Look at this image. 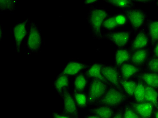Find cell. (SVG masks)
<instances>
[{
  "mask_svg": "<svg viewBox=\"0 0 158 118\" xmlns=\"http://www.w3.org/2000/svg\"><path fill=\"white\" fill-rule=\"evenodd\" d=\"M109 16L108 11L105 9L93 6L89 7L87 14V21L94 38L102 39V25L103 22Z\"/></svg>",
  "mask_w": 158,
  "mask_h": 118,
  "instance_id": "obj_1",
  "label": "cell"
},
{
  "mask_svg": "<svg viewBox=\"0 0 158 118\" xmlns=\"http://www.w3.org/2000/svg\"><path fill=\"white\" fill-rule=\"evenodd\" d=\"M43 40L41 30L35 22L30 20L24 44L29 54L37 53L41 49Z\"/></svg>",
  "mask_w": 158,
  "mask_h": 118,
  "instance_id": "obj_2",
  "label": "cell"
},
{
  "mask_svg": "<svg viewBox=\"0 0 158 118\" xmlns=\"http://www.w3.org/2000/svg\"><path fill=\"white\" fill-rule=\"evenodd\" d=\"M123 13L127 17V21L134 32H137L142 29L147 22V14L141 9L135 7L123 10Z\"/></svg>",
  "mask_w": 158,
  "mask_h": 118,
  "instance_id": "obj_3",
  "label": "cell"
},
{
  "mask_svg": "<svg viewBox=\"0 0 158 118\" xmlns=\"http://www.w3.org/2000/svg\"><path fill=\"white\" fill-rule=\"evenodd\" d=\"M29 21V18H27L17 22L11 29L15 43V51L18 53H20L21 47L23 43H24Z\"/></svg>",
  "mask_w": 158,
  "mask_h": 118,
  "instance_id": "obj_4",
  "label": "cell"
},
{
  "mask_svg": "<svg viewBox=\"0 0 158 118\" xmlns=\"http://www.w3.org/2000/svg\"><path fill=\"white\" fill-rule=\"evenodd\" d=\"M127 99L124 93L115 88L111 87L107 89L103 97L96 104L109 107H117L124 103Z\"/></svg>",
  "mask_w": 158,
  "mask_h": 118,
  "instance_id": "obj_5",
  "label": "cell"
},
{
  "mask_svg": "<svg viewBox=\"0 0 158 118\" xmlns=\"http://www.w3.org/2000/svg\"><path fill=\"white\" fill-rule=\"evenodd\" d=\"M107 84L96 79H92L88 86V104H96L107 90Z\"/></svg>",
  "mask_w": 158,
  "mask_h": 118,
  "instance_id": "obj_6",
  "label": "cell"
},
{
  "mask_svg": "<svg viewBox=\"0 0 158 118\" xmlns=\"http://www.w3.org/2000/svg\"><path fill=\"white\" fill-rule=\"evenodd\" d=\"M130 31H114L103 33L102 39H106L117 48H126L130 42Z\"/></svg>",
  "mask_w": 158,
  "mask_h": 118,
  "instance_id": "obj_7",
  "label": "cell"
},
{
  "mask_svg": "<svg viewBox=\"0 0 158 118\" xmlns=\"http://www.w3.org/2000/svg\"><path fill=\"white\" fill-rule=\"evenodd\" d=\"M101 73L110 86H113L124 93L120 84L121 76L119 70L116 67L112 65L103 64Z\"/></svg>",
  "mask_w": 158,
  "mask_h": 118,
  "instance_id": "obj_8",
  "label": "cell"
},
{
  "mask_svg": "<svg viewBox=\"0 0 158 118\" xmlns=\"http://www.w3.org/2000/svg\"><path fill=\"white\" fill-rule=\"evenodd\" d=\"M127 22V17L123 13L110 15L103 22L102 29L107 32H112L120 27L125 26Z\"/></svg>",
  "mask_w": 158,
  "mask_h": 118,
  "instance_id": "obj_9",
  "label": "cell"
},
{
  "mask_svg": "<svg viewBox=\"0 0 158 118\" xmlns=\"http://www.w3.org/2000/svg\"><path fill=\"white\" fill-rule=\"evenodd\" d=\"M150 41L148 32L143 28L136 32L133 38L130 42L128 48L131 52L147 48L150 44Z\"/></svg>",
  "mask_w": 158,
  "mask_h": 118,
  "instance_id": "obj_10",
  "label": "cell"
},
{
  "mask_svg": "<svg viewBox=\"0 0 158 118\" xmlns=\"http://www.w3.org/2000/svg\"><path fill=\"white\" fill-rule=\"evenodd\" d=\"M90 65L86 63L70 61L66 63L59 73L66 75L70 77H75L85 72Z\"/></svg>",
  "mask_w": 158,
  "mask_h": 118,
  "instance_id": "obj_11",
  "label": "cell"
},
{
  "mask_svg": "<svg viewBox=\"0 0 158 118\" xmlns=\"http://www.w3.org/2000/svg\"><path fill=\"white\" fill-rule=\"evenodd\" d=\"M63 112L67 114L78 116V107L74 99L73 94L70 92V89L67 90L63 94Z\"/></svg>",
  "mask_w": 158,
  "mask_h": 118,
  "instance_id": "obj_12",
  "label": "cell"
},
{
  "mask_svg": "<svg viewBox=\"0 0 158 118\" xmlns=\"http://www.w3.org/2000/svg\"><path fill=\"white\" fill-rule=\"evenodd\" d=\"M71 78V77L66 75L59 73L53 81V88L61 97L67 90L70 89Z\"/></svg>",
  "mask_w": 158,
  "mask_h": 118,
  "instance_id": "obj_13",
  "label": "cell"
},
{
  "mask_svg": "<svg viewBox=\"0 0 158 118\" xmlns=\"http://www.w3.org/2000/svg\"><path fill=\"white\" fill-rule=\"evenodd\" d=\"M131 53L128 48L116 47L114 53V63L115 66L118 70L122 65L129 62Z\"/></svg>",
  "mask_w": 158,
  "mask_h": 118,
  "instance_id": "obj_14",
  "label": "cell"
},
{
  "mask_svg": "<svg viewBox=\"0 0 158 118\" xmlns=\"http://www.w3.org/2000/svg\"><path fill=\"white\" fill-rule=\"evenodd\" d=\"M118 70L121 78L129 80L141 71V67L131 63H126L122 65Z\"/></svg>",
  "mask_w": 158,
  "mask_h": 118,
  "instance_id": "obj_15",
  "label": "cell"
},
{
  "mask_svg": "<svg viewBox=\"0 0 158 118\" xmlns=\"http://www.w3.org/2000/svg\"><path fill=\"white\" fill-rule=\"evenodd\" d=\"M150 51L149 49L138 50L132 52L129 62L140 66L145 65L149 59Z\"/></svg>",
  "mask_w": 158,
  "mask_h": 118,
  "instance_id": "obj_16",
  "label": "cell"
},
{
  "mask_svg": "<svg viewBox=\"0 0 158 118\" xmlns=\"http://www.w3.org/2000/svg\"><path fill=\"white\" fill-rule=\"evenodd\" d=\"M103 63H94L91 64L87 71L85 72V74L88 78L96 79L103 81L107 85L108 83L106 81L101 73V69Z\"/></svg>",
  "mask_w": 158,
  "mask_h": 118,
  "instance_id": "obj_17",
  "label": "cell"
},
{
  "mask_svg": "<svg viewBox=\"0 0 158 118\" xmlns=\"http://www.w3.org/2000/svg\"><path fill=\"white\" fill-rule=\"evenodd\" d=\"M132 107L138 114L144 118H149L152 115L153 106L150 103H132Z\"/></svg>",
  "mask_w": 158,
  "mask_h": 118,
  "instance_id": "obj_18",
  "label": "cell"
},
{
  "mask_svg": "<svg viewBox=\"0 0 158 118\" xmlns=\"http://www.w3.org/2000/svg\"><path fill=\"white\" fill-rule=\"evenodd\" d=\"M141 82L145 85L153 88H158V74L152 72H144L138 76Z\"/></svg>",
  "mask_w": 158,
  "mask_h": 118,
  "instance_id": "obj_19",
  "label": "cell"
},
{
  "mask_svg": "<svg viewBox=\"0 0 158 118\" xmlns=\"http://www.w3.org/2000/svg\"><path fill=\"white\" fill-rule=\"evenodd\" d=\"M88 77L85 73L74 77L73 91L85 92L88 86Z\"/></svg>",
  "mask_w": 158,
  "mask_h": 118,
  "instance_id": "obj_20",
  "label": "cell"
},
{
  "mask_svg": "<svg viewBox=\"0 0 158 118\" xmlns=\"http://www.w3.org/2000/svg\"><path fill=\"white\" fill-rule=\"evenodd\" d=\"M104 2L110 6L123 10L135 7V3L131 0H105Z\"/></svg>",
  "mask_w": 158,
  "mask_h": 118,
  "instance_id": "obj_21",
  "label": "cell"
},
{
  "mask_svg": "<svg viewBox=\"0 0 158 118\" xmlns=\"http://www.w3.org/2000/svg\"><path fill=\"white\" fill-rule=\"evenodd\" d=\"M147 27L150 41L154 45L158 41V20H149Z\"/></svg>",
  "mask_w": 158,
  "mask_h": 118,
  "instance_id": "obj_22",
  "label": "cell"
},
{
  "mask_svg": "<svg viewBox=\"0 0 158 118\" xmlns=\"http://www.w3.org/2000/svg\"><path fill=\"white\" fill-rule=\"evenodd\" d=\"M90 112L100 118H112L114 114V111L110 107L104 105L93 108L90 110Z\"/></svg>",
  "mask_w": 158,
  "mask_h": 118,
  "instance_id": "obj_23",
  "label": "cell"
},
{
  "mask_svg": "<svg viewBox=\"0 0 158 118\" xmlns=\"http://www.w3.org/2000/svg\"><path fill=\"white\" fill-rule=\"evenodd\" d=\"M121 87L123 91L130 96H134V92L135 90L137 82L130 80H125L121 78L120 81Z\"/></svg>",
  "mask_w": 158,
  "mask_h": 118,
  "instance_id": "obj_24",
  "label": "cell"
},
{
  "mask_svg": "<svg viewBox=\"0 0 158 118\" xmlns=\"http://www.w3.org/2000/svg\"><path fill=\"white\" fill-rule=\"evenodd\" d=\"M145 100L158 108V93L155 88L145 85Z\"/></svg>",
  "mask_w": 158,
  "mask_h": 118,
  "instance_id": "obj_25",
  "label": "cell"
},
{
  "mask_svg": "<svg viewBox=\"0 0 158 118\" xmlns=\"http://www.w3.org/2000/svg\"><path fill=\"white\" fill-rule=\"evenodd\" d=\"M72 94L78 107L81 108H86L88 104V95L85 92L73 91Z\"/></svg>",
  "mask_w": 158,
  "mask_h": 118,
  "instance_id": "obj_26",
  "label": "cell"
},
{
  "mask_svg": "<svg viewBox=\"0 0 158 118\" xmlns=\"http://www.w3.org/2000/svg\"><path fill=\"white\" fill-rule=\"evenodd\" d=\"M134 97L139 103L145 101V85L141 81L137 83Z\"/></svg>",
  "mask_w": 158,
  "mask_h": 118,
  "instance_id": "obj_27",
  "label": "cell"
},
{
  "mask_svg": "<svg viewBox=\"0 0 158 118\" xmlns=\"http://www.w3.org/2000/svg\"><path fill=\"white\" fill-rule=\"evenodd\" d=\"M17 1L1 0L0 1V10L2 12H12L17 7Z\"/></svg>",
  "mask_w": 158,
  "mask_h": 118,
  "instance_id": "obj_28",
  "label": "cell"
},
{
  "mask_svg": "<svg viewBox=\"0 0 158 118\" xmlns=\"http://www.w3.org/2000/svg\"><path fill=\"white\" fill-rule=\"evenodd\" d=\"M145 68L149 72L158 74V58L154 57L149 58L145 64Z\"/></svg>",
  "mask_w": 158,
  "mask_h": 118,
  "instance_id": "obj_29",
  "label": "cell"
},
{
  "mask_svg": "<svg viewBox=\"0 0 158 118\" xmlns=\"http://www.w3.org/2000/svg\"><path fill=\"white\" fill-rule=\"evenodd\" d=\"M123 117V118H139L136 112L129 108H125Z\"/></svg>",
  "mask_w": 158,
  "mask_h": 118,
  "instance_id": "obj_30",
  "label": "cell"
},
{
  "mask_svg": "<svg viewBox=\"0 0 158 118\" xmlns=\"http://www.w3.org/2000/svg\"><path fill=\"white\" fill-rule=\"evenodd\" d=\"M53 118H78V116H73L64 112L53 111L52 112Z\"/></svg>",
  "mask_w": 158,
  "mask_h": 118,
  "instance_id": "obj_31",
  "label": "cell"
},
{
  "mask_svg": "<svg viewBox=\"0 0 158 118\" xmlns=\"http://www.w3.org/2000/svg\"><path fill=\"white\" fill-rule=\"evenodd\" d=\"M100 1L98 0H86L83 2V4L84 6H92L94 4L98 3Z\"/></svg>",
  "mask_w": 158,
  "mask_h": 118,
  "instance_id": "obj_32",
  "label": "cell"
},
{
  "mask_svg": "<svg viewBox=\"0 0 158 118\" xmlns=\"http://www.w3.org/2000/svg\"><path fill=\"white\" fill-rule=\"evenodd\" d=\"M134 3H141V4H150L154 2L150 0H132Z\"/></svg>",
  "mask_w": 158,
  "mask_h": 118,
  "instance_id": "obj_33",
  "label": "cell"
},
{
  "mask_svg": "<svg viewBox=\"0 0 158 118\" xmlns=\"http://www.w3.org/2000/svg\"><path fill=\"white\" fill-rule=\"evenodd\" d=\"M153 53L155 57L158 58V41L154 45Z\"/></svg>",
  "mask_w": 158,
  "mask_h": 118,
  "instance_id": "obj_34",
  "label": "cell"
},
{
  "mask_svg": "<svg viewBox=\"0 0 158 118\" xmlns=\"http://www.w3.org/2000/svg\"><path fill=\"white\" fill-rule=\"evenodd\" d=\"M0 29H1V30H0V39H1V41H2L3 38V31H4L2 25L0 27Z\"/></svg>",
  "mask_w": 158,
  "mask_h": 118,
  "instance_id": "obj_35",
  "label": "cell"
},
{
  "mask_svg": "<svg viewBox=\"0 0 158 118\" xmlns=\"http://www.w3.org/2000/svg\"><path fill=\"white\" fill-rule=\"evenodd\" d=\"M85 118H100L98 116H97L96 115H95L94 114H91L88 115L86 116H85Z\"/></svg>",
  "mask_w": 158,
  "mask_h": 118,
  "instance_id": "obj_36",
  "label": "cell"
},
{
  "mask_svg": "<svg viewBox=\"0 0 158 118\" xmlns=\"http://www.w3.org/2000/svg\"><path fill=\"white\" fill-rule=\"evenodd\" d=\"M113 118H123L122 112H118Z\"/></svg>",
  "mask_w": 158,
  "mask_h": 118,
  "instance_id": "obj_37",
  "label": "cell"
},
{
  "mask_svg": "<svg viewBox=\"0 0 158 118\" xmlns=\"http://www.w3.org/2000/svg\"><path fill=\"white\" fill-rule=\"evenodd\" d=\"M156 118H158V111L156 113Z\"/></svg>",
  "mask_w": 158,
  "mask_h": 118,
  "instance_id": "obj_38",
  "label": "cell"
},
{
  "mask_svg": "<svg viewBox=\"0 0 158 118\" xmlns=\"http://www.w3.org/2000/svg\"><path fill=\"white\" fill-rule=\"evenodd\" d=\"M156 4L158 6V1L156 2Z\"/></svg>",
  "mask_w": 158,
  "mask_h": 118,
  "instance_id": "obj_39",
  "label": "cell"
}]
</instances>
